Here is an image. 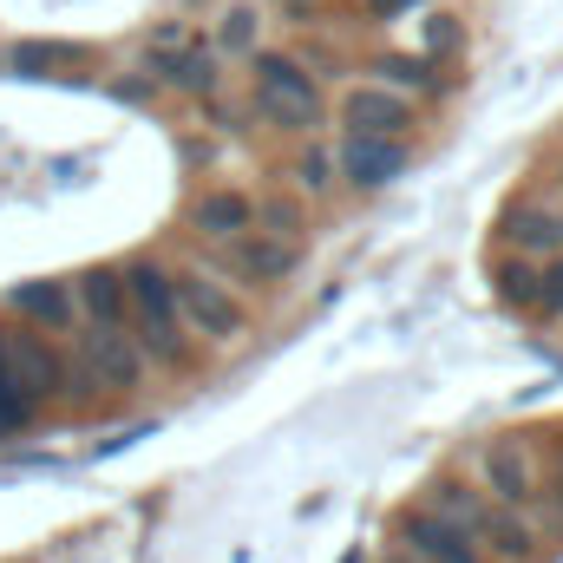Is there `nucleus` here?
<instances>
[{
	"label": "nucleus",
	"instance_id": "22",
	"mask_svg": "<svg viewBox=\"0 0 563 563\" xmlns=\"http://www.w3.org/2000/svg\"><path fill=\"white\" fill-rule=\"evenodd\" d=\"M256 40H263V13L256 7H230L223 33H217V53H256Z\"/></svg>",
	"mask_w": 563,
	"mask_h": 563
},
{
	"label": "nucleus",
	"instance_id": "6",
	"mask_svg": "<svg viewBox=\"0 0 563 563\" xmlns=\"http://www.w3.org/2000/svg\"><path fill=\"white\" fill-rule=\"evenodd\" d=\"M478 485H485L505 511H525L531 525H538V511L551 505L544 472H538V459H531V439H518V432H498V439L478 445Z\"/></svg>",
	"mask_w": 563,
	"mask_h": 563
},
{
	"label": "nucleus",
	"instance_id": "24",
	"mask_svg": "<svg viewBox=\"0 0 563 563\" xmlns=\"http://www.w3.org/2000/svg\"><path fill=\"white\" fill-rule=\"evenodd\" d=\"M40 426V407L26 400V394H0V439H20V432H33Z\"/></svg>",
	"mask_w": 563,
	"mask_h": 563
},
{
	"label": "nucleus",
	"instance_id": "30",
	"mask_svg": "<svg viewBox=\"0 0 563 563\" xmlns=\"http://www.w3.org/2000/svg\"><path fill=\"white\" fill-rule=\"evenodd\" d=\"M119 99H132V106L151 99V79H119Z\"/></svg>",
	"mask_w": 563,
	"mask_h": 563
},
{
	"label": "nucleus",
	"instance_id": "15",
	"mask_svg": "<svg viewBox=\"0 0 563 563\" xmlns=\"http://www.w3.org/2000/svg\"><path fill=\"white\" fill-rule=\"evenodd\" d=\"M243 230H256V197L250 190H203L190 203V236L197 243H236Z\"/></svg>",
	"mask_w": 563,
	"mask_h": 563
},
{
	"label": "nucleus",
	"instance_id": "12",
	"mask_svg": "<svg viewBox=\"0 0 563 563\" xmlns=\"http://www.w3.org/2000/svg\"><path fill=\"white\" fill-rule=\"evenodd\" d=\"M341 125L361 132V139H407V132H413V99L367 79V86H354V92L341 99Z\"/></svg>",
	"mask_w": 563,
	"mask_h": 563
},
{
	"label": "nucleus",
	"instance_id": "28",
	"mask_svg": "<svg viewBox=\"0 0 563 563\" xmlns=\"http://www.w3.org/2000/svg\"><path fill=\"white\" fill-rule=\"evenodd\" d=\"M544 492H551V505H558V518H563V445H558V465H551V478H544Z\"/></svg>",
	"mask_w": 563,
	"mask_h": 563
},
{
	"label": "nucleus",
	"instance_id": "9",
	"mask_svg": "<svg viewBox=\"0 0 563 563\" xmlns=\"http://www.w3.org/2000/svg\"><path fill=\"white\" fill-rule=\"evenodd\" d=\"M394 544H400L407 558H420V563H492L485 544H478L465 525L439 518L432 505H407V511L394 518Z\"/></svg>",
	"mask_w": 563,
	"mask_h": 563
},
{
	"label": "nucleus",
	"instance_id": "8",
	"mask_svg": "<svg viewBox=\"0 0 563 563\" xmlns=\"http://www.w3.org/2000/svg\"><path fill=\"white\" fill-rule=\"evenodd\" d=\"M7 367L20 380V394L46 413V407H66V347H53V334L40 328H7Z\"/></svg>",
	"mask_w": 563,
	"mask_h": 563
},
{
	"label": "nucleus",
	"instance_id": "19",
	"mask_svg": "<svg viewBox=\"0 0 563 563\" xmlns=\"http://www.w3.org/2000/svg\"><path fill=\"white\" fill-rule=\"evenodd\" d=\"M492 295H498V308L531 314V308H538V263L518 256V250H498V256H492Z\"/></svg>",
	"mask_w": 563,
	"mask_h": 563
},
{
	"label": "nucleus",
	"instance_id": "5",
	"mask_svg": "<svg viewBox=\"0 0 563 563\" xmlns=\"http://www.w3.org/2000/svg\"><path fill=\"white\" fill-rule=\"evenodd\" d=\"M170 288H177V314L197 341H243L250 334V301L223 276H210L203 263L170 269Z\"/></svg>",
	"mask_w": 563,
	"mask_h": 563
},
{
	"label": "nucleus",
	"instance_id": "25",
	"mask_svg": "<svg viewBox=\"0 0 563 563\" xmlns=\"http://www.w3.org/2000/svg\"><path fill=\"white\" fill-rule=\"evenodd\" d=\"M426 40H432V53H452V46H459V20H452V13H432Z\"/></svg>",
	"mask_w": 563,
	"mask_h": 563
},
{
	"label": "nucleus",
	"instance_id": "14",
	"mask_svg": "<svg viewBox=\"0 0 563 563\" xmlns=\"http://www.w3.org/2000/svg\"><path fill=\"white\" fill-rule=\"evenodd\" d=\"M144 59H151V73H157L164 86H177V92H190V99H217V86H223V53H217V46L184 40L177 53H144Z\"/></svg>",
	"mask_w": 563,
	"mask_h": 563
},
{
	"label": "nucleus",
	"instance_id": "11",
	"mask_svg": "<svg viewBox=\"0 0 563 563\" xmlns=\"http://www.w3.org/2000/svg\"><path fill=\"white\" fill-rule=\"evenodd\" d=\"M334 164H341V184H354V190H387V184L407 177L413 151H407V139H361V132H347V139L334 144Z\"/></svg>",
	"mask_w": 563,
	"mask_h": 563
},
{
	"label": "nucleus",
	"instance_id": "21",
	"mask_svg": "<svg viewBox=\"0 0 563 563\" xmlns=\"http://www.w3.org/2000/svg\"><path fill=\"white\" fill-rule=\"evenodd\" d=\"M256 230L263 236H282V243H301L308 236V197H295V190L256 197Z\"/></svg>",
	"mask_w": 563,
	"mask_h": 563
},
{
	"label": "nucleus",
	"instance_id": "23",
	"mask_svg": "<svg viewBox=\"0 0 563 563\" xmlns=\"http://www.w3.org/2000/svg\"><path fill=\"white\" fill-rule=\"evenodd\" d=\"M538 321H563V256L551 263H538V308H531Z\"/></svg>",
	"mask_w": 563,
	"mask_h": 563
},
{
	"label": "nucleus",
	"instance_id": "10",
	"mask_svg": "<svg viewBox=\"0 0 563 563\" xmlns=\"http://www.w3.org/2000/svg\"><path fill=\"white\" fill-rule=\"evenodd\" d=\"M498 243L531 256V263L563 256V203H551V197H511L498 210Z\"/></svg>",
	"mask_w": 563,
	"mask_h": 563
},
{
	"label": "nucleus",
	"instance_id": "27",
	"mask_svg": "<svg viewBox=\"0 0 563 563\" xmlns=\"http://www.w3.org/2000/svg\"><path fill=\"white\" fill-rule=\"evenodd\" d=\"M413 7H426V0H361L367 20H394V13H413Z\"/></svg>",
	"mask_w": 563,
	"mask_h": 563
},
{
	"label": "nucleus",
	"instance_id": "29",
	"mask_svg": "<svg viewBox=\"0 0 563 563\" xmlns=\"http://www.w3.org/2000/svg\"><path fill=\"white\" fill-rule=\"evenodd\" d=\"M0 394H20V380H13V367H7V328H0Z\"/></svg>",
	"mask_w": 563,
	"mask_h": 563
},
{
	"label": "nucleus",
	"instance_id": "1",
	"mask_svg": "<svg viewBox=\"0 0 563 563\" xmlns=\"http://www.w3.org/2000/svg\"><path fill=\"white\" fill-rule=\"evenodd\" d=\"M420 505H432V511L452 518V525H465V531L485 544V558H498V563H538L544 558L538 525H531L525 511H505L485 485H472V478H459V472H432L426 492H420Z\"/></svg>",
	"mask_w": 563,
	"mask_h": 563
},
{
	"label": "nucleus",
	"instance_id": "26",
	"mask_svg": "<svg viewBox=\"0 0 563 563\" xmlns=\"http://www.w3.org/2000/svg\"><path fill=\"white\" fill-rule=\"evenodd\" d=\"M184 46V20H157L151 26V53H177Z\"/></svg>",
	"mask_w": 563,
	"mask_h": 563
},
{
	"label": "nucleus",
	"instance_id": "3",
	"mask_svg": "<svg viewBox=\"0 0 563 563\" xmlns=\"http://www.w3.org/2000/svg\"><path fill=\"white\" fill-rule=\"evenodd\" d=\"M250 59H256V119L288 132V139H314L328 125L314 73L301 59H288V53H250Z\"/></svg>",
	"mask_w": 563,
	"mask_h": 563
},
{
	"label": "nucleus",
	"instance_id": "16",
	"mask_svg": "<svg viewBox=\"0 0 563 563\" xmlns=\"http://www.w3.org/2000/svg\"><path fill=\"white\" fill-rule=\"evenodd\" d=\"M73 295H79V321L86 328H132V301H125V269H86L73 276Z\"/></svg>",
	"mask_w": 563,
	"mask_h": 563
},
{
	"label": "nucleus",
	"instance_id": "20",
	"mask_svg": "<svg viewBox=\"0 0 563 563\" xmlns=\"http://www.w3.org/2000/svg\"><path fill=\"white\" fill-rule=\"evenodd\" d=\"M288 184H295V197H328L334 184H341V164H334V144L321 139H301V151L288 157Z\"/></svg>",
	"mask_w": 563,
	"mask_h": 563
},
{
	"label": "nucleus",
	"instance_id": "18",
	"mask_svg": "<svg viewBox=\"0 0 563 563\" xmlns=\"http://www.w3.org/2000/svg\"><path fill=\"white\" fill-rule=\"evenodd\" d=\"M374 86H394V92H407V99H432V92H445L452 79H445L432 59H413V53H380V59H374Z\"/></svg>",
	"mask_w": 563,
	"mask_h": 563
},
{
	"label": "nucleus",
	"instance_id": "17",
	"mask_svg": "<svg viewBox=\"0 0 563 563\" xmlns=\"http://www.w3.org/2000/svg\"><path fill=\"white\" fill-rule=\"evenodd\" d=\"M7 66H13L20 79H59V73L92 66V53H86L79 40H20V46H7Z\"/></svg>",
	"mask_w": 563,
	"mask_h": 563
},
{
	"label": "nucleus",
	"instance_id": "32",
	"mask_svg": "<svg viewBox=\"0 0 563 563\" xmlns=\"http://www.w3.org/2000/svg\"><path fill=\"white\" fill-rule=\"evenodd\" d=\"M0 66H7V53H0Z\"/></svg>",
	"mask_w": 563,
	"mask_h": 563
},
{
	"label": "nucleus",
	"instance_id": "4",
	"mask_svg": "<svg viewBox=\"0 0 563 563\" xmlns=\"http://www.w3.org/2000/svg\"><path fill=\"white\" fill-rule=\"evenodd\" d=\"M197 263L210 276H223L236 295L250 288H276L301 269V243H282V236H263V230H243L236 243H197Z\"/></svg>",
	"mask_w": 563,
	"mask_h": 563
},
{
	"label": "nucleus",
	"instance_id": "31",
	"mask_svg": "<svg viewBox=\"0 0 563 563\" xmlns=\"http://www.w3.org/2000/svg\"><path fill=\"white\" fill-rule=\"evenodd\" d=\"M387 563H420V558H407V551H400V544H394V558H387Z\"/></svg>",
	"mask_w": 563,
	"mask_h": 563
},
{
	"label": "nucleus",
	"instance_id": "2",
	"mask_svg": "<svg viewBox=\"0 0 563 563\" xmlns=\"http://www.w3.org/2000/svg\"><path fill=\"white\" fill-rule=\"evenodd\" d=\"M125 301H132V341H139L144 361L164 367V374H190L197 367V334L177 314L170 269L151 263V256H132L125 263Z\"/></svg>",
	"mask_w": 563,
	"mask_h": 563
},
{
	"label": "nucleus",
	"instance_id": "7",
	"mask_svg": "<svg viewBox=\"0 0 563 563\" xmlns=\"http://www.w3.org/2000/svg\"><path fill=\"white\" fill-rule=\"evenodd\" d=\"M79 334V361H86V374L99 380V394L106 400H125V394H139L144 380H151V361L139 354V341H132V328H73Z\"/></svg>",
	"mask_w": 563,
	"mask_h": 563
},
{
	"label": "nucleus",
	"instance_id": "13",
	"mask_svg": "<svg viewBox=\"0 0 563 563\" xmlns=\"http://www.w3.org/2000/svg\"><path fill=\"white\" fill-rule=\"evenodd\" d=\"M7 308H13L26 328H40V334H73V328H79V295H73V282H59V276L13 282V288H7Z\"/></svg>",
	"mask_w": 563,
	"mask_h": 563
}]
</instances>
